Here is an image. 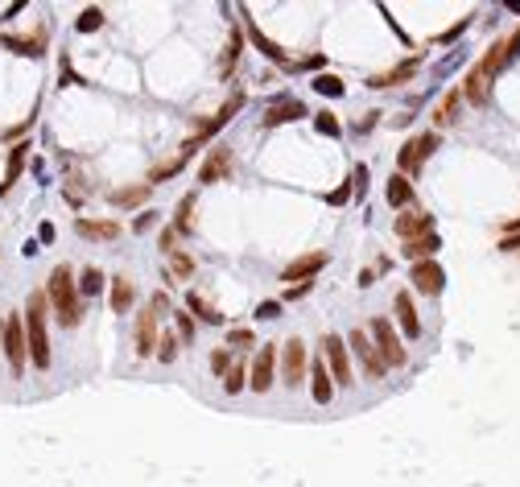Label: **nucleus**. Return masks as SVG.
<instances>
[{
	"label": "nucleus",
	"instance_id": "nucleus-1",
	"mask_svg": "<svg viewBox=\"0 0 520 487\" xmlns=\"http://www.w3.org/2000/svg\"><path fill=\"white\" fill-rule=\"evenodd\" d=\"M46 310H50L46 290H33V293H29V302H25V310H21V318H25V343H29V364L42 367V372H46L50 360H54V355H50Z\"/></svg>",
	"mask_w": 520,
	"mask_h": 487
},
{
	"label": "nucleus",
	"instance_id": "nucleus-2",
	"mask_svg": "<svg viewBox=\"0 0 520 487\" xmlns=\"http://www.w3.org/2000/svg\"><path fill=\"white\" fill-rule=\"evenodd\" d=\"M46 297H50L54 318H58L62 326H79V322H83V297H79V281H74L71 265H54L50 268Z\"/></svg>",
	"mask_w": 520,
	"mask_h": 487
},
{
	"label": "nucleus",
	"instance_id": "nucleus-3",
	"mask_svg": "<svg viewBox=\"0 0 520 487\" xmlns=\"http://www.w3.org/2000/svg\"><path fill=\"white\" fill-rule=\"evenodd\" d=\"M0 347H4L9 372H13V376H25V364H29V343H25V318L21 314L0 318Z\"/></svg>",
	"mask_w": 520,
	"mask_h": 487
},
{
	"label": "nucleus",
	"instance_id": "nucleus-4",
	"mask_svg": "<svg viewBox=\"0 0 520 487\" xmlns=\"http://www.w3.org/2000/svg\"><path fill=\"white\" fill-rule=\"evenodd\" d=\"M322 364L331 372L334 389H351L355 384V372H351V351H347V339L343 335H322Z\"/></svg>",
	"mask_w": 520,
	"mask_h": 487
},
{
	"label": "nucleus",
	"instance_id": "nucleus-5",
	"mask_svg": "<svg viewBox=\"0 0 520 487\" xmlns=\"http://www.w3.org/2000/svg\"><path fill=\"white\" fill-rule=\"evenodd\" d=\"M343 339H347V351L359 360V367H363L372 380H384V376H388V364H384V355L376 351V343H372L368 331H359V326H355V331H347Z\"/></svg>",
	"mask_w": 520,
	"mask_h": 487
},
{
	"label": "nucleus",
	"instance_id": "nucleus-6",
	"mask_svg": "<svg viewBox=\"0 0 520 487\" xmlns=\"http://www.w3.org/2000/svg\"><path fill=\"white\" fill-rule=\"evenodd\" d=\"M277 364H281L277 380H281L285 389H298V384H302V380L310 376L306 343H302V339H289V343H281V355H277Z\"/></svg>",
	"mask_w": 520,
	"mask_h": 487
},
{
	"label": "nucleus",
	"instance_id": "nucleus-7",
	"mask_svg": "<svg viewBox=\"0 0 520 487\" xmlns=\"http://www.w3.org/2000/svg\"><path fill=\"white\" fill-rule=\"evenodd\" d=\"M438 149V132H417V137H409L405 141V149L397 153V170L413 182L417 173H422V166H426V157Z\"/></svg>",
	"mask_w": 520,
	"mask_h": 487
},
{
	"label": "nucleus",
	"instance_id": "nucleus-8",
	"mask_svg": "<svg viewBox=\"0 0 520 487\" xmlns=\"http://www.w3.org/2000/svg\"><path fill=\"white\" fill-rule=\"evenodd\" d=\"M368 335H372V343H376V351L384 355V364H388V367H405V364H409V351H405L401 335L392 331V322H388V318H376Z\"/></svg>",
	"mask_w": 520,
	"mask_h": 487
},
{
	"label": "nucleus",
	"instance_id": "nucleus-9",
	"mask_svg": "<svg viewBox=\"0 0 520 487\" xmlns=\"http://www.w3.org/2000/svg\"><path fill=\"white\" fill-rule=\"evenodd\" d=\"M277 355H281V343H260L256 364L248 367V389L252 392H269L277 384Z\"/></svg>",
	"mask_w": 520,
	"mask_h": 487
},
{
	"label": "nucleus",
	"instance_id": "nucleus-10",
	"mask_svg": "<svg viewBox=\"0 0 520 487\" xmlns=\"http://www.w3.org/2000/svg\"><path fill=\"white\" fill-rule=\"evenodd\" d=\"M157 310L153 306H145V310H137V326H132V343H137V355L141 360H149V355H157Z\"/></svg>",
	"mask_w": 520,
	"mask_h": 487
},
{
	"label": "nucleus",
	"instance_id": "nucleus-11",
	"mask_svg": "<svg viewBox=\"0 0 520 487\" xmlns=\"http://www.w3.org/2000/svg\"><path fill=\"white\" fill-rule=\"evenodd\" d=\"M232 170H236L232 149H227V145H215L211 153H207V161L198 166V182H203V186H211V182H227V178H232Z\"/></svg>",
	"mask_w": 520,
	"mask_h": 487
},
{
	"label": "nucleus",
	"instance_id": "nucleus-12",
	"mask_svg": "<svg viewBox=\"0 0 520 487\" xmlns=\"http://www.w3.org/2000/svg\"><path fill=\"white\" fill-rule=\"evenodd\" d=\"M409 281H413V290L426 293V297H438V293L446 290V273H442V265H438V260H417Z\"/></svg>",
	"mask_w": 520,
	"mask_h": 487
},
{
	"label": "nucleus",
	"instance_id": "nucleus-13",
	"mask_svg": "<svg viewBox=\"0 0 520 487\" xmlns=\"http://www.w3.org/2000/svg\"><path fill=\"white\" fill-rule=\"evenodd\" d=\"M327 260H331V256H327L322 248H318V252H306V256H298L293 265H285L281 281H289V285H293V281H298V285H302V281H314V277L327 268Z\"/></svg>",
	"mask_w": 520,
	"mask_h": 487
},
{
	"label": "nucleus",
	"instance_id": "nucleus-14",
	"mask_svg": "<svg viewBox=\"0 0 520 487\" xmlns=\"http://www.w3.org/2000/svg\"><path fill=\"white\" fill-rule=\"evenodd\" d=\"M392 231H397L405 244L422 240V236H434V215H426V211H405L401 219L392 223Z\"/></svg>",
	"mask_w": 520,
	"mask_h": 487
},
{
	"label": "nucleus",
	"instance_id": "nucleus-15",
	"mask_svg": "<svg viewBox=\"0 0 520 487\" xmlns=\"http://www.w3.org/2000/svg\"><path fill=\"white\" fill-rule=\"evenodd\" d=\"M244 33H248V38H252V46H256L260 54H264V58H269V62H277V67H289V54H285V50L277 46V42H273V38H269V33H260V25L252 21V17H248V13H244Z\"/></svg>",
	"mask_w": 520,
	"mask_h": 487
},
{
	"label": "nucleus",
	"instance_id": "nucleus-16",
	"mask_svg": "<svg viewBox=\"0 0 520 487\" xmlns=\"http://www.w3.org/2000/svg\"><path fill=\"white\" fill-rule=\"evenodd\" d=\"M392 306H397V322H401V331L409 335V339H422V318H417V306H413V293L401 290L397 297H392Z\"/></svg>",
	"mask_w": 520,
	"mask_h": 487
},
{
	"label": "nucleus",
	"instance_id": "nucleus-17",
	"mask_svg": "<svg viewBox=\"0 0 520 487\" xmlns=\"http://www.w3.org/2000/svg\"><path fill=\"white\" fill-rule=\"evenodd\" d=\"M29 141H17V145L9 149V166H4V182H0V198L13 190V182L21 178V170H25V161H29Z\"/></svg>",
	"mask_w": 520,
	"mask_h": 487
},
{
	"label": "nucleus",
	"instance_id": "nucleus-18",
	"mask_svg": "<svg viewBox=\"0 0 520 487\" xmlns=\"http://www.w3.org/2000/svg\"><path fill=\"white\" fill-rule=\"evenodd\" d=\"M74 231H79L83 240H116L120 223L116 219H74Z\"/></svg>",
	"mask_w": 520,
	"mask_h": 487
},
{
	"label": "nucleus",
	"instance_id": "nucleus-19",
	"mask_svg": "<svg viewBox=\"0 0 520 487\" xmlns=\"http://www.w3.org/2000/svg\"><path fill=\"white\" fill-rule=\"evenodd\" d=\"M298 116H306V103H298V99H281V103H273L269 112H264V128H277V124H289L298 120Z\"/></svg>",
	"mask_w": 520,
	"mask_h": 487
},
{
	"label": "nucleus",
	"instance_id": "nucleus-20",
	"mask_svg": "<svg viewBox=\"0 0 520 487\" xmlns=\"http://www.w3.org/2000/svg\"><path fill=\"white\" fill-rule=\"evenodd\" d=\"M132 302H137V285H132L124 273H116V277H112V314H128Z\"/></svg>",
	"mask_w": 520,
	"mask_h": 487
},
{
	"label": "nucleus",
	"instance_id": "nucleus-21",
	"mask_svg": "<svg viewBox=\"0 0 520 487\" xmlns=\"http://www.w3.org/2000/svg\"><path fill=\"white\" fill-rule=\"evenodd\" d=\"M4 46L13 50V54H29V58L46 54V25H38L29 38H4Z\"/></svg>",
	"mask_w": 520,
	"mask_h": 487
},
{
	"label": "nucleus",
	"instance_id": "nucleus-22",
	"mask_svg": "<svg viewBox=\"0 0 520 487\" xmlns=\"http://www.w3.org/2000/svg\"><path fill=\"white\" fill-rule=\"evenodd\" d=\"M417 67H422V58H409V62L392 67V71L372 74V79H368V87H397V83H405V79H413V74H417Z\"/></svg>",
	"mask_w": 520,
	"mask_h": 487
},
{
	"label": "nucleus",
	"instance_id": "nucleus-23",
	"mask_svg": "<svg viewBox=\"0 0 520 487\" xmlns=\"http://www.w3.org/2000/svg\"><path fill=\"white\" fill-rule=\"evenodd\" d=\"M310 392H314V401H318V405H331L334 380H331V372H327V364H314V367H310Z\"/></svg>",
	"mask_w": 520,
	"mask_h": 487
},
{
	"label": "nucleus",
	"instance_id": "nucleus-24",
	"mask_svg": "<svg viewBox=\"0 0 520 487\" xmlns=\"http://www.w3.org/2000/svg\"><path fill=\"white\" fill-rule=\"evenodd\" d=\"M458 112H463V87H450L442 103H438V112H434V120L438 124H454L458 120Z\"/></svg>",
	"mask_w": 520,
	"mask_h": 487
},
{
	"label": "nucleus",
	"instance_id": "nucleus-25",
	"mask_svg": "<svg viewBox=\"0 0 520 487\" xmlns=\"http://www.w3.org/2000/svg\"><path fill=\"white\" fill-rule=\"evenodd\" d=\"M186 310H190V314H198L203 322H211V326H223V314L215 310V302H207L203 293H194V290L186 293Z\"/></svg>",
	"mask_w": 520,
	"mask_h": 487
},
{
	"label": "nucleus",
	"instance_id": "nucleus-26",
	"mask_svg": "<svg viewBox=\"0 0 520 487\" xmlns=\"http://www.w3.org/2000/svg\"><path fill=\"white\" fill-rule=\"evenodd\" d=\"M438 248H442V240H438V236H422V240H409L401 252L413 260V265H417V260H434V252H438Z\"/></svg>",
	"mask_w": 520,
	"mask_h": 487
},
{
	"label": "nucleus",
	"instance_id": "nucleus-27",
	"mask_svg": "<svg viewBox=\"0 0 520 487\" xmlns=\"http://www.w3.org/2000/svg\"><path fill=\"white\" fill-rule=\"evenodd\" d=\"M413 195H417V190H413V182H409L405 173H392V178H388V202H392V207H409Z\"/></svg>",
	"mask_w": 520,
	"mask_h": 487
},
{
	"label": "nucleus",
	"instance_id": "nucleus-28",
	"mask_svg": "<svg viewBox=\"0 0 520 487\" xmlns=\"http://www.w3.org/2000/svg\"><path fill=\"white\" fill-rule=\"evenodd\" d=\"M166 260H169V277H174V281H190V277H194V256H190L186 248H174Z\"/></svg>",
	"mask_w": 520,
	"mask_h": 487
},
{
	"label": "nucleus",
	"instance_id": "nucleus-29",
	"mask_svg": "<svg viewBox=\"0 0 520 487\" xmlns=\"http://www.w3.org/2000/svg\"><path fill=\"white\" fill-rule=\"evenodd\" d=\"M239 50H244V33H239V29H232V38H227V50H223V58H219V74H223V79L236 71Z\"/></svg>",
	"mask_w": 520,
	"mask_h": 487
},
{
	"label": "nucleus",
	"instance_id": "nucleus-30",
	"mask_svg": "<svg viewBox=\"0 0 520 487\" xmlns=\"http://www.w3.org/2000/svg\"><path fill=\"white\" fill-rule=\"evenodd\" d=\"M194 207H198V195H194V190L178 198V211H174V231H178V236H186V231H190V215H194Z\"/></svg>",
	"mask_w": 520,
	"mask_h": 487
},
{
	"label": "nucleus",
	"instance_id": "nucleus-31",
	"mask_svg": "<svg viewBox=\"0 0 520 487\" xmlns=\"http://www.w3.org/2000/svg\"><path fill=\"white\" fill-rule=\"evenodd\" d=\"M149 182H141V186H120V190H112V207H137V202H145L149 198Z\"/></svg>",
	"mask_w": 520,
	"mask_h": 487
},
{
	"label": "nucleus",
	"instance_id": "nucleus-32",
	"mask_svg": "<svg viewBox=\"0 0 520 487\" xmlns=\"http://www.w3.org/2000/svg\"><path fill=\"white\" fill-rule=\"evenodd\" d=\"M169 318H174V326H178V343H194V335H198L194 314H190V310H169Z\"/></svg>",
	"mask_w": 520,
	"mask_h": 487
},
{
	"label": "nucleus",
	"instance_id": "nucleus-33",
	"mask_svg": "<svg viewBox=\"0 0 520 487\" xmlns=\"http://www.w3.org/2000/svg\"><path fill=\"white\" fill-rule=\"evenodd\" d=\"M103 281H108V277H103L99 268H83V273H79V297H95V293L103 290Z\"/></svg>",
	"mask_w": 520,
	"mask_h": 487
},
{
	"label": "nucleus",
	"instance_id": "nucleus-34",
	"mask_svg": "<svg viewBox=\"0 0 520 487\" xmlns=\"http://www.w3.org/2000/svg\"><path fill=\"white\" fill-rule=\"evenodd\" d=\"M99 25H103V8H99V4H87V8L79 13L74 29H79V33H91V29H99Z\"/></svg>",
	"mask_w": 520,
	"mask_h": 487
},
{
	"label": "nucleus",
	"instance_id": "nucleus-35",
	"mask_svg": "<svg viewBox=\"0 0 520 487\" xmlns=\"http://www.w3.org/2000/svg\"><path fill=\"white\" fill-rule=\"evenodd\" d=\"M223 389H227V392L248 389V367H244V364H232V367H227V376H223Z\"/></svg>",
	"mask_w": 520,
	"mask_h": 487
},
{
	"label": "nucleus",
	"instance_id": "nucleus-36",
	"mask_svg": "<svg viewBox=\"0 0 520 487\" xmlns=\"http://www.w3.org/2000/svg\"><path fill=\"white\" fill-rule=\"evenodd\" d=\"M157 360H162V364H174V360H178V335L162 331V339H157Z\"/></svg>",
	"mask_w": 520,
	"mask_h": 487
},
{
	"label": "nucleus",
	"instance_id": "nucleus-37",
	"mask_svg": "<svg viewBox=\"0 0 520 487\" xmlns=\"http://www.w3.org/2000/svg\"><path fill=\"white\" fill-rule=\"evenodd\" d=\"M314 91H322V96H343V79H339V74H318V79H314Z\"/></svg>",
	"mask_w": 520,
	"mask_h": 487
},
{
	"label": "nucleus",
	"instance_id": "nucleus-38",
	"mask_svg": "<svg viewBox=\"0 0 520 487\" xmlns=\"http://www.w3.org/2000/svg\"><path fill=\"white\" fill-rule=\"evenodd\" d=\"M227 367H232L227 347H215V351H211V372H215V376H227Z\"/></svg>",
	"mask_w": 520,
	"mask_h": 487
},
{
	"label": "nucleus",
	"instance_id": "nucleus-39",
	"mask_svg": "<svg viewBox=\"0 0 520 487\" xmlns=\"http://www.w3.org/2000/svg\"><path fill=\"white\" fill-rule=\"evenodd\" d=\"M318 132H327V137H339V120H334V112H318Z\"/></svg>",
	"mask_w": 520,
	"mask_h": 487
},
{
	"label": "nucleus",
	"instance_id": "nucleus-40",
	"mask_svg": "<svg viewBox=\"0 0 520 487\" xmlns=\"http://www.w3.org/2000/svg\"><path fill=\"white\" fill-rule=\"evenodd\" d=\"M351 190H359V198L368 195V166H355L351 170Z\"/></svg>",
	"mask_w": 520,
	"mask_h": 487
},
{
	"label": "nucleus",
	"instance_id": "nucleus-41",
	"mask_svg": "<svg viewBox=\"0 0 520 487\" xmlns=\"http://www.w3.org/2000/svg\"><path fill=\"white\" fill-rule=\"evenodd\" d=\"M310 290H314V281H302V285H289V290H285V302H298V297H306Z\"/></svg>",
	"mask_w": 520,
	"mask_h": 487
},
{
	"label": "nucleus",
	"instance_id": "nucleus-42",
	"mask_svg": "<svg viewBox=\"0 0 520 487\" xmlns=\"http://www.w3.org/2000/svg\"><path fill=\"white\" fill-rule=\"evenodd\" d=\"M162 219V215H157V211H141V219L132 223V231H149V227H153V223Z\"/></svg>",
	"mask_w": 520,
	"mask_h": 487
},
{
	"label": "nucleus",
	"instance_id": "nucleus-43",
	"mask_svg": "<svg viewBox=\"0 0 520 487\" xmlns=\"http://www.w3.org/2000/svg\"><path fill=\"white\" fill-rule=\"evenodd\" d=\"M227 343H232V347H252V331H244V326H239V331L227 335Z\"/></svg>",
	"mask_w": 520,
	"mask_h": 487
},
{
	"label": "nucleus",
	"instance_id": "nucleus-44",
	"mask_svg": "<svg viewBox=\"0 0 520 487\" xmlns=\"http://www.w3.org/2000/svg\"><path fill=\"white\" fill-rule=\"evenodd\" d=\"M149 306L157 310V318H162V314H169V297H166V293H153V297H149Z\"/></svg>",
	"mask_w": 520,
	"mask_h": 487
},
{
	"label": "nucleus",
	"instance_id": "nucleus-45",
	"mask_svg": "<svg viewBox=\"0 0 520 487\" xmlns=\"http://www.w3.org/2000/svg\"><path fill=\"white\" fill-rule=\"evenodd\" d=\"M260 318H281V302H260Z\"/></svg>",
	"mask_w": 520,
	"mask_h": 487
},
{
	"label": "nucleus",
	"instance_id": "nucleus-46",
	"mask_svg": "<svg viewBox=\"0 0 520 487\" xmlns=\"http://www.w3.org/2000/svg\"><path fill=\"white\" fill-rule=\"evenodd\" d=\"M174 240H178V231H174V227H166V231H162V256H169V252H174Z\"/></svg>",
	"mask_w": 520,
	"mask_h": 487
},
{
	"label": "nucleus",
	"instance_id": "nucleus-47",
	"mask_svg": "<svg viewBox=\"0 0 520 487\" xmlns=\"http://www.w3.org/2000/svg\"><path fill=\"white\" fill-rule=\"evenodd\" d=\"M499 252H520V236H504V240H499Z\"/></svg>",
	"mask_w": 520,
	"mask_h": 487
},
{
	"label": "nucleus",
	"instance_id": "nucleus-48",
	"mask_svg": "<svg viewBox=\"0 0 520 487\" xmlns=\"http://www.w3.org/2000/svg\"><path fill=\"white\" fill-rule=\"evenodd\" d=\"M347 195H351V186H339V190H331L327 198H331V202H347Z\"/></svg>",
	"mask_w": 520,
	"mask_h": 487
},
{
	"label": "nucleus",
	"instance_id": "nucleus-49",
	"mask_svg": "<svg viewBox=\"0 0 520 487\" xmlns=\"http://www.w3.org/2000/svg\"><path fill=\"white\" fill-rule=\"evenodd\" d=\"M38 236H42V240H54V223H42V227H38Z\"/></svg>",
	"mask_w": 520,
	"mask_h": 487
},
{
	"label": "nucleus",
	"instance_id": "nucleus-50",
	"mask_svg": "<svg viewBox=\"0 0 520 487\" xmlns=\"http://www.w3.org/2000/svg\"><path fill=\"white\" fill-rule=\"evenodd\" d=\"M504 236H520V219H508V223H504Z\"/></svg>",
	"mask_w": 520,
	"mask_h": 487
}]
</instances>
